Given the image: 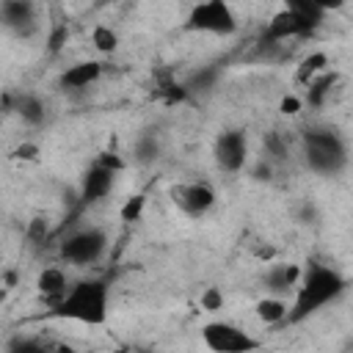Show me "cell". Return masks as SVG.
Masks as SVG:
<instances>
[{"label":"cell","mask_w":353,"mask_h":353,"mask_svg":"<svg viewBox=\"0 0 353 353\" xmlns=\"http://www.w3.org/2000/svg\"><path fill=\"white\" fill-rule=\"evenodd\" d=\"M345 290H347V279L336 268L309 262V268L301 273V281L292 292L284 323H303L306 317H312L320 309H325L328 303H334Z\"/></svg>","instance_id":"cell-1"},{"label":"cell","mask_w":353,"mask_h":353,"mask_svg":"<svg viewBox=\"0 0 353 353\" xmlns=\"http://www.w3.org/2000/svg\"><path fill=\"white\" fill-rule=\"evenodd\" d=\"M52 314L83 325H105L110 314V287L105 279H80L52 303Z\"/></svg>","instance_id":"cell-2"},{"label":"cell","mask_w":353,"mask_h":353,"mask_svg":"<svg viewBox=\"0 0 353 353\" xmlns=\"http://www.w3.org/2000/svg\"><path fill=\"white\" fill-rule=\"evenodd\" d=\"M303 165L317 176H339L347 168V141L334 127H306L301 135Z\"/></svg>","instance_id":"cell-3"},{"label":"cell","mask_w":353,"mask_h":353,"mask_svg":"<svg viewBox=\"0 0 353 353\" xmlns=\"http://www.w3.org/2000/svg\"><path fill=\"white\" fill-rule=\"evenodd\" d=\"M325 6L320 0H298V3H287L281 11H276L262 33L265 41L273 44H284L292 39H309L325 19Z\"/></svg>","instance_id":"cell-4"},{"label":"cell","mask_w":353,"mask_h":353,"mask_svg":"<svg viewBox=\"0 0 353 353\" xmlns=\"http://www.w3.org/2000/svg\"><path fill=\"white\" fill-rule=\"evenodd\" d=\"M108 248V234L105 229L99 226H80L74 232H69L61 245H58V254L66 265H74V268H85V265H94L102 259Z\"/></svg>","instance_id":"cell-5"},{"label":"cell","mask_w":353,"mask_h":353,"mask_svg":"<svg viewBox=\"0 0 353 353\" xmlns=\"http://www.w3.org/2000/svg\"><path fill=\"white\" fill-rule=\"evenodd\" d=\"M237 14L229 3L223 0H207L190 8L185 19V30H199V33H212V36H232L237 33Z\"/></svg>","instance_id":"cell-6"},{"label":"cell","mask_w":353,"mask_h":353,"mask_svg":"<svg viewBox=\"0 0 353 353\" xmlns=\"http://www.w3.org/2000/svg\"><path fill=\"white\" fill-rule=\"evenodd\" d=\"M201 342L212 353H256L259 339L251 336L245 328L226 323V320H210L201 328Z\"/></svg>","instance_id":"cell-7"},{"label":"cell","mask_w":353,"mask_h":353,"mask_svg":"<svg viewBox=\"0 0 353 353\" xmlns=\"http://www.w3.org/2000/svg\"><path fill=\"white\" fill-rule=\"evenodd\" d=\"M212 157H215V165L223 174H240L248 165V135H245V130L232 127V130L218 132L215 146H212Z\"/></svg>","instance_id":"cell-8"},{"label":"cell","mask_w":353,"mask_h":353,"mask_svg":"<svg viewBox=\"0 0 353 353\" xmlns=\"http://www.w3.org/2000/svg\"><path fill=\"white\" fill-rule=\"evenodd\" d=\"M174 207L188 218H201L215 207V190L207 182H179L171 188Z\"/></svg>","instance_id":"cell-9"},{"label":"cell","mask_w":353,"mask_h":353,"mask_svg":"<svg viewBox=\"0 0 353 353\" xmlns=\"http://www.w3.org/2000/svg\"><path fill=\"white\" fill-rule=\"evenodd\" d=\"M0 28L17 39H33L39 33V8L30 0L0 3Z\"/></svg>","instance_id":"cell-10"},{"label":"cell","mask_w":353,"mask_h":353,"mask_svg":"<svg viewBox=\"0 0 353 353\" xmlns=\"http://www.w3.org/2000/svg\"><path fill=\"white\" fill-rule=\"evenodd\" d=\"M113 188H116V165L108 160H97L83 171L77 196L83 204H94V201L108 199L113 193Z\"/></svg>","instance_id":"cell-11"},{"label":"cell","mask_w":353,"mask_h":353,"mask_svg":"<svg viewBox=\"0 0 353 353\" xmlns=\"http://www.w3.org/2000/svg\"><path fill=\"white\" fill-rule=\"evenodd\" d=\"M301 273H303V268L295 265V262H276V265H270L262 273V290H265V295H273V298L292 295L295 287H298V281H301Z\"/></svg>","instance_id":"cell-12"},{"label":"cell","mask_w":353,"mask_h":353,"mask_svg":"<svg viewBox=\"0 0 353 353\" xmlns=\"http://www.w3.org/2000/svg\"><path fill=\"white\" fill-rule=\"evenodd\" d=\"M99 77H102V63L99 61H77V63H72L61 72L58 88L61 91H85Z\"/></svg>","instance_id":"cell-13"},{"label":"cell","mask_w":353,"mask_h":353,"mask_svg":"<svg viewBox=\"0 0 353 353\" xmlns=\"http://www.w3.org/2000/svg\"><path fill=\"white\" fill-rule=\"evenodd\" d=\"M221 72H223V69H221L218 63L199 66V69H193V72L185 77L182 91H185V94H193V97H207V94L215 91V85H218V80H221Z\"/></svg>","instance_id":"cell-14"},{"label":"cell","mask_w":353,"mask_h":353,"mask_svg":"<svg viewBox=\"0 0 353 353\" xmlns=\"http://www.w3.org/2000/svg\"><path fill=\"white\" fill-rule=\"evenodd\" d=\"M14 113L28 124V127H41L44 121H47V116H50V110H47V102L39 97V94H17V99H14Z\"/></svg>","instance_id":"cell-15"},{"label":"cell","mask_w":353,"mask_h":353,"mask_svg":"<svg viewBox=\"0 0 353 353\" xmlns=\"http://www.w3.org/2000/svg\"><path fill=\"white\" fill-rule=\"evenodd\" d=\"M66 287H69L66 273H63L61 268H55V265L44 268V270L36 276V292H39L41 298H47L50 303H55V301L66 292Z\"/></svg>","instance_id":"cell-16"},{"label":"cell","mask_w":353,"mask_h":353,"mask_svg":"<svg viewBox=\"0 0 353 353\" xmlns=\"http://www.w3.org/2000/svg\"><path fill=\"white\" fill-rule=\"evenodd\" d=\"M160 154H163V143H160L157 132L146 130V132H141V135L132 141V160H135L138 165H154V163L160 160Z\"/></svg>","instance_id":"cell-17"},{"label":"cell","mask_w":353,"mask_h":353,"mask_svg":"<svg viewBox=\"0 0 353 353\" xmlns=\"http://www.w3.org/2000/svg\"><path fill=\"white\" fill-rule=\"evenodd\" d=\"M287 309H290L287 298H273V295L259 298L256 306H254L256 317H259L265 325H281V323L287 320Z\"/></svg>","instance_id":"cell-18"},{"label":"cell","mask_w":353,"mask_h":353,"mask_svg":"<svg viewBox=\"0 0 353 353\" xmlns=\"http://www.w3.org/2000/svg\"><path fill=\"white\" fill-rule=\"evenodd\" d=\"M287 157H290V141L279 130L265 132L262 135V160H268L270 165H281Z\"/></svg>","instance_id":"cell-19"},{"label":"cell","mask_w":353,"mask_h":353,"mask_svg":"<svg viewBox=\"0 0 353 353\" xmlns=\"http://www.w3.org/2000/svg\"><path fill=\"white\" fill-rule=\"evenodd\" d=\"M323 72H328V55H325L323 50H314V52H309V55L298 63L295 80L303 83V85H309V83H312L317 74H323Z\"/></svg>","instance_id":"cell-20"},{"label":"cell","mask_w":353,"mask_h":353,"mask_svg":"<svg viewBox=\"0 0 353 353\" xmlns=\"http://www.w3.org/2000/svg\"><path fill=\"white\" fill-rule=\"evenodd\" d=\"M336 80H339L336 72H323V74H317V77L306 85V102H309L312 108H323L325 99H328V94H331V88L336 85Z\"/></svg>","instance_id":"cell-21"},{"label":"cell","mask_w":353,"mask_h":353,"mask_svg":"<svg viewBox=\"0 0 353 353\" xmlns=\"http://www.w3.org/2000/svg\"><path fill=\"white\" fill-rule=\"evenodd\" d=\"M91 44H94L99 52L110 55V52L119 50V33H116L110 25H94V30H91Z\"/></svg>","instance_id":"cell-22"},{"label":"cell","mask_w":353,"mask_h":353,"mask_svg":"<svg viewBox=\"0 0 353 353\" xmlns=\"http://www.w3.org/2000/svg\"><path fill=\"white\" fill-rule=\"evenodd\" d=\"M6 353H50V347L39 336H14Z\"/></svg>","instance_id":"cell-23"},{"label":"cell","mask_w":353,"mask_h":353,"mask_svg":"<svg viewBox=\"0 0 353 353\" xmlns=\"http://www.w3.org/2000/svg\"><path fill=\"white\" fill-rule=\"evenodd\" d=\"M25 237H28L33 245H41V243L50 237V221H47L44 215L30 218V221H28V226H25Z\"/></svg>","instance_id":"cell-24"},{"label":"cell","mask_w":353,"mask_h":353,"mask_svg":"<svg viewBox=\"0 0 353 353\" xmlns=\"http://www.w3.org/2000/svg\"><path fill=\"white\" fill-rule=\"evenodd\" d=\"M143 207H146V196H132V199H127L124 201V207L119 210V215H121V221H127V223H132V221H141V215H143Z\"/></svg>","instance_id":"cell-25"},{"label":"cell","mask_w":353,"mask_h":353,"mask_svg":"<svg viewBox=\"0 0 353 353\" xmlns=\"http://www.w3.org/2000/svg\"><path fill=\"white\" fill-rule=\"evenodd\" d=\"M199 301H201V309H207V312L223 309V292H221V287H207Z\"/></svg>","instance_id":"cell-26"},{"label":"cell","mask_w":353,"mask_h":353,"mask_svg":"<svg viewBox=\"0 0 353 353\" xmlns=\"http://www.w3.org/2000/svg\"><path fill=\"white\" fill-rule=\"evenodd\" d=\"M273 171H276V165H270L268 160L259 157V160L254 163V168H251V176H254L256 182H270V179H273Z\"/></svg>","instance_id":"cell-27"},{"label":"cell","mask_w":353,"mask_h":353,"mask_svg":"<svg viewBox=\"0 0 353 353\" xmlns=\"http://www.w3.org/2000/svg\"><path fill=\"white\" fill-rule=\"evenodd\" d=\"M66 36H69L66 25H58V28L50 33V39H47V44H50V52H58V50L66 44Z\"/></svg>","instance_id":"cell-28"},{"label":"cell","mask_w":353,"mask_h":353,"mask_svg":"<svg viewBox=\"0 0 353 353\" xmlns=\"http://www.w3.org/2000/svg\"><path fill=\"white\" fill-rule=\"evenodd\" d=\"M317 221V207L312 201H303L298 210V223H314Z\"/></svg>","instance_id":"cell-29"},{"label":"cell","mask_w":353,"mask_h":353,"mask_svg":"<svg viewBox=\"0 0 353 353\" xmlns=\"http://www.w3.org/2000/svg\"><path fill=\"white\" fill-rule=\"evenodd\" d=\"M36 154H39V146L36 143H19L14 149V157L17 160H36Z\"/></svg>","instance_id":"cell-30"},{"label":"cell","mask_w":353,"mask_h":353,"mask_svg":"<svg viewBox=\"0 0 353 353\" xmlns=\"http://www.w3.org/2000/svg\"><path fill=\"white\" fill-rule=\"evenodd\" d=\"M301 105H303V102H301L298 97H284V99H281V105H279V110H281V113H287V116H292V113H298V110H301Z\"/></svg>","instance_id":"cell-31"},{"label":"cell","mask_w":353,"mask_h":353,"mask_svg":"<svg viewBox=\"0 0 353 353\" xmlns=\"http://www.w3.org/2000/svg\"><path fill=\"white\" fill-rule=\"evenodd\" d=\"M132 353H152V350H132Z\"/></svg>","instance_id":"cell-32"}]
</instances>
